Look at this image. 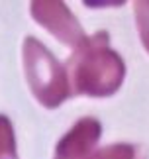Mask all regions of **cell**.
I'll use <instances>...</instances> for the list:
<instances>
[{"label":"cell","instance_id":"5b68a950","mask_svg":"<svg viewBox=\"0 0 149 159\" xmlns=\"http://www.w3.org/2000/svg\"><path fill=\"white\" fill-rule=\"evenodd\" d=\"M0 159H18L16 143H14V130H12L6 116H0Z\"/></svg>","mask_w":149,"mask_h":159},{"label":"cell","instance_id":"6da1fadb","mask_svg":"<svg viewBox=\"0 0 149 159\" xmlns=\"http://www.w3.org/2000/svg\"><path fill=\"white\" fill-rule=\"evenodd\" d=\"M71 84L77 94L112 96L126 79V63L114 49L108 47V34L90 35L69 59Z\"/></svg>","mask_w":149,"mask_h":159},{"label":"cell","instance_id":"7a4b0ae2","mask_svg":"<svg viewBox=\"0 0 149 159\" xmlns=\"http://www.w3.org/2000/svg\"><path fill=\"white\" fill-rule=\"evenodd\" d=\"M102 126L96 118H80L57 143L55 159H149L138 143H112L96 149Z\"/></svg>","mask_w":149,"mask_h":159},{"label":"cell","instance_id":"8992f818","mask_svg":"<svg viewBox=\"0 0 149 159\" xmlns=\"http://www.w3.org/2000/svg\"><path fill=\"white\" fill-rule=\"evenodd\" d=\"M133 14H135V24L139 30V38L143 43L145 51L149 53V0H139L133 4Z\"/></svg>","mask_w":149,"mask_h":159},{"label":"cell","instance_id":"3957f363","mask_svg":"<svg viewBox=\"0 0 149 159\" xmlns=\"http://www.w3.org/2000/svg\"><path fill=\"white\" fill-rule=\"evenodd\" d=\"M24 65L29 87L43 106L55 108L71 94L63 67L35 38L24 43Z\"/></svg>","mask_w":149,"mask_h":159},{"label":"cell","instance_id":"277c9868","mask_svg":"<svg viewBox=\"0 0 149 159\" xmlns=\"http://www.w3.org/2000/svg\"><path fill=\"white\" fill-rule=\"evenodd\" d=\"M32 14L55 38H59L74 49L88 39V35L83 32V28L79 26V22L74 20V16L67 10L63 2H34Z\"/></svg>","mask_w":149,"mask_h":159}]
</instances>
